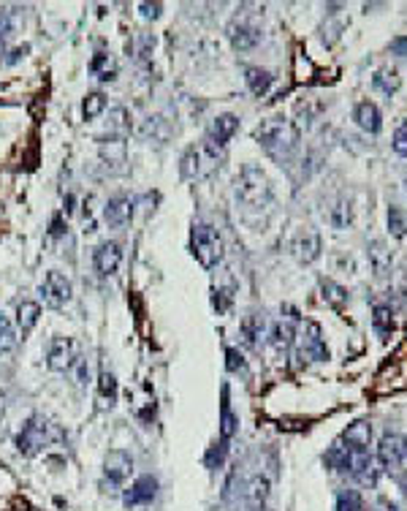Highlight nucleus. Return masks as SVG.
<instances>
[{"label": "nucleus", "mask_w": 407, "mask_h": 511, "mask_svg": "<svg viewBox=\"0 0 407 511\" xmlns=\"http://www.w3.org/2000/svg\"><path fill=\"white\" fill-rule=\"evenodd\" d=\"M253 139L269 155L285 158V155L296 147L299 133H296V128L291 126L285 117H269V120H263L261 126H255Z\"/></svg>", "instance_id": "obj_1"}, {"label": "nucleus", "mask_w": 407, "mask_h": 511, "mask_svg": "<svg viewBox=\"0 0 407 511\" xmlns=\"http://www.w3.org/2000/svg\"><path fill=\"white\" fill-rule=\"evenodd\" d=\"M236 196L247 207H266L272 202V179L255 163H245L236 175Z\"/></svg>", "instance_id": "obj_2"}, {"label": "nucleus", "mask_w": 407, "mask_h": 511, "mask_svg": "<svg viewBox=\"0 0 407 511\" xmlns=\"http://www.w3.org/2000/svg\"><path fill=\"white\" fill-rule=\"evenodd\" d=\"M220 163V147L212 145L209 139H204L199 145H190L185 153H182V161H179V172L185 179H199L206 177L217 169Z\"/></svg>", "instance_id": "obj_3"}, {"label": "nucleus", "mask_w": 407, "mask_h": 511, "mask_svg": "<svg viewBox=\"0 0 407 511\" xmlns=\"http://www.w3.org/2000/svg\"><path fill=\"white\" fill-rule=\"evenodd\" d=\"M190 251L196 256V261L201 264L204 269H212L223 261V237L217 234L215 226L209 223H193L190 231Z\"/></svg>", "instance_id": "obj_4"}, {"label": "nucleus", "mask_w": 407, "mask_h": 511, "mask_svg": "<svg viewBox=\"0 0 407 511\" xmlns=\"http://www.w3.org/2000/svg\"><path fill=\"white\" fill-rule=\"evenodd\" d=\"M52 438H54L52 422L49 419H44L41 413H36V416L27 419L25 424H22V430L17 433V449H20V454L33 457V454H38V452L49 443Z\"/></svg>", "instance_id": "obj_5"}, {"label": "nucleus", "mask_w": 407, "mask_h": 511, "mask_svg": "<svg viewBox=\"0 0 407 511\" xmlns=\"http://www.w3.org/2000/svg\"><path fill=\"white\" fill-rule=\"evenodd\" d=\"M41 297H44V302L54 310H60V307H66L71 302V297H74V286L71 281L63 275V272H57V269H52L47 272V278L41 283Z\"/></svg>", "instance_id": "obj_6"}, {"label": "nucleus", "mask_w": 407, "mask_h": 511, "mask_svg": "<svg viewBox=\"0 0 407 511\" xmlns=\"http://www.w3.org/2000/svg\"><path fill=\"white\" fill-rule=\"evenodd\" d=\"M77 362V346L71 337H63V334H54L49 340V348H47V364L54 373H66L71 370V364Z\"/></svg>", "instance_id": "obj_7"}, {"label": "nucleus", "mask_w": 407, "mask_h": 511, "mask_svg": "<svg viewBox=\"0 0 407 511\" xmlns=\"http://www.w3.org/2000/svg\"><path fill=\"white\" fill-rule=\"evenodd\" d=\"M120 264H123V245L117 239H106L93 251V267L103 278L114 275L120 269Z\"/></svg>", "instance_id": "obj_8"}, {"label": "nucleus", "mask_w": 407, "mask_h": 511, "mask_svg": "<svg viewBox=\"0 0 407 511\" xmlns=\"http://www.w3.org/2000/svg\"><path fill=\"white\" fill-rule=\"evenodd\" d=\"M133 471V457L125 449H112L103 460V476L112 482V484H123Z\"/></svg>", "instance_id": "obj_9"}, {"label": "nucleus", "mask_w": 407, "mask_h": 511, "mask_svg": "<svg viewBox=\"0 0 407 511\" xmlns=\"http://www.w3.org/2000/svg\"><path fill=\"white\" fill-rule=\"evenodd\" d=\"M155 495H158V479L155 476H139L130 489H128L125 495H123V503H125L128 509L130 506H147V503H153Z\"/></svg>", "instance_id": "obj_10"}, {"label": "nucleus", "mask_w": 407, "mask_h": 511, "mask_svg": "<svg viewBox=\"0 0 407 511\" xmlns=\"http://www.w3.org/2000/svg\"><path fill=\"white\" fill-rule=\"evenodd\" d=\"M133 218V199L130 196H112L103 207V221L112 229H123Z\"/></svg>", "instance_id": "obj_11"}, {"label": "nucleus", "mask_w": 407, "mask_h": 511, "mask_svg": "<svg viewBox=\"0 0 407 511\" xmlns=\"http://www.w3.org/2000/svg\"><path fill=\"white\" fill-rule=\"evenodd\" d=\"M229 41L233 50L247 52L261 41V30L255 25H250V22H245V20H233L229 25Z\"/></svg>", "instance_id": "obj_12"}, {"label": "nucleus", "mask_w": 407, "mask_h": 511, "mask_svg": "<svg viewBox=\"0 0 407 511\" xmlns=\"http://www.w3.org/2000/svg\"><path fill=\"white\" fill-rule=\"evenodd\" d=\"M239 131V117L236 114H217L212 123H209V131H206V139L212 142V145H217V147H223V145H229V139Z\"/></svg>", "instance_id": "obj_13"}, {"label": "nucleus", "mask_w": 407, "mask_h": 511, "mask_svg": "<svg viewBox=\"0 0 407 511\" xmlns=\"http://www.w3.org/2000/svg\"><path fill=\"white\" fill-rule=\"evenodd\" d=\"M378 460L385 471L397 468L402 462V438L397 433H383L381 446H378Z\"/></svg>", "instance_id": "obj_14"}, {"label": "nucleus", "mask_w": 407, "mask_h": 511, "mask_svg": "<svg viewBox=\"0 0 407 511\" xmlns=\"http://www.w3.org/2000/svg\"><path fill=\"white\" fill-rule=\"evenodd\" d=\"M266 334V316L263 313H247L245 321H242V337H245V346L258 348L261 337Z\"/></svg>", "instance_id": "obj_15"}, {"label": "nucleus", "mask_w": 407, "mask_h": 511, "mask_svg": "<svg viewBox=\"0 0 407 511\" xmlns=\"http://www.w3.org/2000/svg\"><path fill=\"white\" fill-rule=\"evenodd\" d=\"M293 340H296V324L293 321H275L272 324V329H269V343H272V348H277V351H288L291 346H293Z\"/></svg>", "instance_id": "obj_16"}, {"label": "nucleus", "mask_w": 407, "mask_h": 511, "mask_svg": "<svg viewBox=\"0 0 407 511\" xmlns=\"http://www.w3.org/2000/svg\"><path fill=\"white\" fill-rule=\"evenodd\" d=\"M307 337L305 343H302V348H299V354L302 359H315V362H321V359H329V351H326V346H323V340H321V329H318V324H309L307 327Z\"/></svg>", "instance_id": "obj_17"}, {"label": "nucleus", "mask_w": 407, "mask_h": 511, "mask_svg": "<svg viewBox=\"0 0 407 511\" xmlns=\"http://www.w3.org/2000/svg\"><path fill=\"white\" fill-rule=\"evenodd\" d=\"M245 501L253 511H261V506L269 501V479L266 476H253L245 487Z\"/></svg>", "instance_id": "obj_18"}, {"label": "nucleus", "mask_w": 407, "mask_h": 511, "mask_svg": "<svg viewBox=\"0 0 407 511\" xmlns=\"http://www.w3.org/2000/svg\"><path fill=\"white\" fill-rule=\"evenodd\" d=\"M356 123L364 128V131H369V133H378L383 126L381 109H378L372 101H361L356 106Z\"/></svg>", "instance_id": "obj_19"}, {"label": "nucleus", "mask_w": 407, "mask_h": 511, "mask_svg": "<svg viewBox=\"0 0 407 511\" xmlns=\"http://www.w3.org/2000/svg\"><path fill=\"white\" fill-rule=\"evenodd\" d=\"M38 318H41V305L38 302H33V299H22L20 305H17V327H20V332L27 334L36 324H38Z\"/></svg>", "instance_id": "obj_20"}, {"label": "nucleus", "mask_w": 407, "mask_h": 511, "mask_svg": "<svg viewBox=\"0 0 407 511\" xmlns=\"http://www.w3.org/2000/svg\"><path fill=\"white\" fill-rule=\"evenodd\" d=\"M293 251H296V258L302 264H309L321 256V237L318 234H302L296 242H293Z\"/></svg>", "instance_id": "obj_21"}, {"label": "nucleus", "mask_w": 407, "mask_h": 511, "mask_svg": "<svg viewBox=\"0 0 407 511\" xmlns=\"http://www.w3.org/2000/svg\"><path fill=\"white\" fill-rule=\"evenodd\" d=\"M90 71L101 82H112V79H117V63L109 52H95L93 60H90Z\"/></svg>", "instance_id": "obj_22"}, {"label": "nucleus", "mask_w": 407, "mask_h": 511, "mask_svg": "<svg viewBox=\"0 0 407 511\" xmlns=\"http://www.w3.org/2000/svg\"><path fill=\"white\" fill-rule=\"evenodd\" d=\"M245 82H247V87H250L253 96H266L269 87H272V82H275V77H272V71L253 66V68L245 71Z\"/></svg>", "instance_id": "obj_23"}, {"label": "nucleus", "mask_w": 407, "mask_h": 511, "mask_svg": "<svg viewBox=\"0 0 407 511\" xmlns=\"http://www.w3.org/2000/svg\"><path fill=\"white\" fill-rule=\"evenodd\" d=\"M367 256H369V264H372V269H375L381 278H383V275H388V269H391V251L385 248V242H381V239L369 242Z\"/></svg>", "instance_id": "obj_24"}, {"label": "nucleus", "mask_w": 407, "mask_h": 511, "mask_svg": "<svg viewBox=\"0 0 407 511\" xmlns=\"http://www.w3.org/2000/svg\"><path fill=\"white\" fill-rule=\"evenodd\" d=\"M369 438H372V424L369 422H353L345 435H342V440L351 446V449H367L369 446Z\"/></svg>", "instance_id": "obj_25"}, {"label": "nucleus", "mask_w": 407, "mask_h": 511, "mask_svg": "<svg viewBox=\"0 0 407 511\" xmlns=\"http://www.w3.org/2000/svg\"><path fill=\"white\" fill-rule=\"evenodd\" d=\"M372 84H375L381 93H385V96H394V93L399 90V84H402V77H399V71H397V68L383 66L381 71L375 74V79H372Z\"/></svg>", "instance_id": "obj_26"}, {"label": "nucleus", "mask_w": 407, "mask_h": 511, "mask_svg": "<svg viewBox=\"0 0 407 511\" xmlns=\"http://www.w3.org/2000/svg\"><path fill=\"white\" fill-rule=\"evenodd\" d=\"M98 397H101L103 408H106V406L112 408L114 400H117V378H114V373L106 370V367L98 373Z\"/></svg>", "instance_id": "obj_27"}, {"label": "nucleus", "mask_w": 407, "mask_h": 511, "mask_svg": "<svg viewBox=\"0 0 407 511\" xmlns=\"http://www.w3.org/2000/svg\"><path fill=\"white\" fill-rule=\"evenodd\" d=\"M106 131H109L112 136H117V139L123 142V136H125L128 131H130V114H128L125 106H117V109H112V112H109V120H106Z\"/></svg>", "instance_id": "obj_28"}, {"label": "nucleus", "mask_w": 407, "mask_h": 511, "mask_svg": "<svg viewBox=\"0 0 407 511\" xmlns=\"http://www.w3.org/2000/svg\"><path fill=\"white\" fill-rule=\"evenodd\" d=\"M17 332H14V324L6 313H0V359L8 357L14 348H17Z\"/></svg>", "instance_id": "obj_29"}, {"label": "nucleus", "mask_w": 407, "mask_h": 511, "mask_svg": "<svg viewBox=\"0 0 407 511\" xmlns=\"http://www.w3.org/2000/svg\"><path fill=\"white\" fill-rule=\"evenodd\" d=\"M103 109H106V96L103 93H87L84 96V101H82V114H84V120H95L98 114H103Z\"/></svg>", "instance_id": "obj_30"}, {"label": "nucleus", "mask_w": 407, "mask_h": 511, "mask_svg": "<svg viewBox=\"0 0 407 511\" xmlns=\"http://www.w3.org/2000/svg\"><path fill=\"white\" fill-rule=\"evenodd\" d=\"M236 424H239V419L233 416V410L229 406V389H223V413H220V435H223V440H229L231 435L236 433Z\"/></svg>", "instance_id": "obj_31"}, {"label": "nucleus", "mask_w": 407, "mask_h": 511, "mask_svg": "<svg viewBox=\"0 0 407 511\" xmlns=\"http://www.w3.org/2000/svg\"><path fill=\"white\" fill-rule=\"evenodd\" d=\"M372 327H375V332L381 334V337H388V334H391V329H394V316H391V310H388L385 305L375 307Z\"/></svg>", "instance_id": "obj_32"}, {"label": "nucleus", "mask_w": 407, "mask_h": 511, "mask_svg": "<svg viewBox=\"0 0 407 511\" xmlns=\"http://www.w3.org/2000/svg\"><path fill=\"white\" fill-rule=\"evenodd\" d=\"M321 291H323V299L334 307H342L345 302H348V291H345L342 286H337V283L323 281L321 283Z\"/></svg>", "instance_id": "obj_33"}, {"label": "nucleus", "mask_w": 407, "mask_h": 511, "mask_svg": "<svg viewBox=\"0 0 407 511\" xmlns=\"http://www.w3.org/2000/svg\"><path fill=\"white\" fill-rule=\"evenodd\" d=\"M351 221H353L351 205L339 202V205L331 209V226H334V229H348V226H351Z\"/></svg>", "instance_id": "obj_34"}, {"label": "nucleus", "mask_w": 407, "mask_h": 511, "mask_svg": "<svg viewBox=\"0 0 407 511\" xmlns=\"http://www.w3.org/2000/svg\"><path fill=\"white\" fill-rule=\"evenodd\" d=\"M388 231H391L394 237H399V239L407 234L405 215H402V209H399V207H391V209H388Z\"/></svg>", "instance_id": "obj_35"}, {"label": "nucleus", "mask_w": 407, "mask_h": 511, "mask_svg": "<svg viewBox=\"0 0 407 511\" xmlns=\"http://www.w3.org/2000/svg\"><path fill=\"white\" fill-rule=\"evenodd\" d=\"M394 153L407 158V120H402L394 131Z\"/></svg>", "instance_id": "obj_36"}, {"label": "nucleus", "mask_w": 407, "mask_h": 511, "mask_svg": "<svg viewBox=\"0 0 407 511\" xmlns=\"http://www.w3.org/2000/svg\"><path fill=\"white\" fill-rule=\"evenodd\" d=\"M226 367H229V373H245L247 362H245V357H242L236 348H229V351H226Z\"/></svg>", "instance_id": "obj_37"}, {"label": "nucleus", "mask_w": 407, "mask_h": 511, "mask_svg": "<svg viewBox=\"0 0 407 511\" xmlns=\"http://www.w3.org/2000/svg\"><path fill=\"white\" fill-rule=\"evenodd\" d=\"M337 511H364V509H361V503H358V498L353 492H342L337 498Z\"/></svg>", "instance_id": "obj_38"}, {"label": "nucleus", "mask_w": 407, "mask_h": 511, "mask_svg": "<svg viewBox=\"0 0 407 511\" xmlns=\"http://www.w3.org/2000/svg\"><path fill=\"white\" fill-rule=\"evenodd\" d=\"M223 460H226V440H220L215 449H209L206 465H209V468H217V465H223Z\"/></svg>", "instance_id": "obj_39"}, {"label": "nucleus", "mask_w": 407, "mask_h": 511, "mask_svg": "<svg viewBox=\"0 0 407 511\" xmlns=\"http://www.w3.org/2000/svg\"><path fill=\"white\" fill-rule=\"evenodd\" d=\"M71 370H74V376H77V381L82 383V386L90 381V364H87V359H77V362L71 364Z\"/></svg>", "instance_id": "obj_40"}, {"label": "nucleus", "mask_w": 407, "mask_h": 511, "mask_svg": "<svg viewBox=\"0 0 407 511\" xmlns=\"http://www.w3.org/2000/svg\"><path fill=\"white\" fill-rule=\"evenodd\" d=\"M139 11L144 20H158L163 11V3H139Z\"/></svg>", "instance_id": "obj_41"}, {"label": "nucleus", "mask_w": 407, "mask_h": 511, "mask_svg": "<svg viewBox=\"0 0 407 511\" xmlns=\"http://www.w3.org/2000/svg\"><path fill=\"white\" fill-rule=\"evenodd\" d=\"M212 305H215V310L217 313H226L231 305V294H226V291H215V297H212Z\"/></svg>", "instance_id": "obj_42"}, {"label": "nucleus", "mask_w": 407, "mask_h": 511, "mask_svg": "<svg viewBox=\"0 0 407 511\" xmlns=\"http://www.w3.org/2000/svg\"><path fill=\"white\" fill-rule=\"evenodd\" d=\"M11 30H14V25H11V17L8 14H0V44L11 36Z\"/></svg>", "instance_id": "obj_43"}, {"label": "nucleus", "mask_w": 407, "mask_h": 511, "mask_svg": "<svg viewBox=\"0 0 407 511\" xmlns=\"http://www.w3.org/2000/svg\"><path fill=\"white\" fill-rule=\"evenodd\" d=\"M49 234H52V237H63V234H66V226H63V215H60V212H57V215L52 218Z\"/></svg>", "instance_id": "obj_44"}, {"label": "nucleus", "mask_w": 407, "mask_h": 511, "mask_svg": "<svg viewBox=\"0 0 407 511\" xmlns=\"http://www.w3.org/2000/svg\"><path fill=\"white\" fill-rule=\"evenodd\" d=\"M391 52H394V54H402V57H405V54H407V36H399V38H394V41H391Z\"/></svg>", "instance_id": "obj_45"}, {"label": "nucleus", "mask_w": 407, "mask_h": 511, "mask_svg": "<svg viewBox=\"0 0 407 511\" xmlns=\"http://www.w3.org/2000/svg\"><path fill=\"white\" fill-rule=\"evenodd\" d=\"M3 416H6V394L0 392V422H3Z\"/></svg>", "instance_id": "obj_46"}, {"label": "nucleus", "mask_w": 407, "mask_h": 511, "mask_svg": "<svg viewBox=\"0 0 407 511\" xmlns=\"http://www.w3.org/2000/svg\"><path fill=\"white\" fill-rule=\"evenodd\" d=\"M402 460L407 462V435L402 438Z\"/></svg>", "instance_id": "obj_47"}, {"label": "nucleus", "mask_w": 407, "mask_h": 511, "mask_svg": "<svg viewBox=\"0 0 407 511\" xmlns=\"http://www.w3.org/2000/svg\"><path fill=\"white\" fill-rule=\"evenodd\" d=\"M405 495H407V482H405Z\"/></svg>", "instance_id": "obj_48"}]
</instances>
